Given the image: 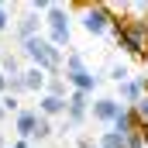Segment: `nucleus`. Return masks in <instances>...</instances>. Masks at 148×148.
<instances>
[{
    "mask_svg": "<svg viewBox=\"0 0 148 148\" xmlns=\"http://www.w3.org/2000/svg\"><path fill=\"white\" fill-rule=\"evenodd\" d=\"M24 86H28V93L41 97V93H45V86H48V73H45V69H38V66H28V69H24Z\"/></svg>",
    "mask_w": 148,
    "mask_h": 148,
    "instance_id": "obj_12",
    "label": "nucleus"
},
{
    "mask_svg": "<svg viewBox=\"0 0 148 148\" xmlns=\"http://www.w3.org/2000/svg\"><path fill=\"white\" fill-rule=\"evenodd\" d=\"M3 31H10V7L0 0V35H3Z\"/></svg>",
    "mask_w": 148,
    "mask_h": 148,
    "instance_id": "obj_22",
    "label": "nucleus"
},
{
    "mask_svg": "<svg viewBox=\"0 0 148 148\" xmlns=\"http://www.w3.org/2000/svg\"><path fill=\"white\" fill-rule=\"evenodd\" d=\"M145 141H148V127H145Z\"/></svg>",
    "mask_w": 148,
    "mask_h": 148,
    "instance_id": "obj_28",
    "label": "nucleus"
},
{
    "mask_svg": "<svg viewBox=\"0 0 148 148\" xmlns=\"http://www.w3.org/2000/svg\"><path fill=\"white\" fill-rule=\"evenodd\" d=\"M45 93L48 97H62V100H69V83H66V76H48V86H45Z\"/></svg>",
    "mask_w": 148,
    "mask_h": 148,
    "instance_id": "obj_14",
    "label": "nucleus"
},
{
    "mask_svg": "<svg viewBox=\"0 0 148 148\" xmlns=\"http://www.w3.org/2000/svg\"><path fill=\"white\" fill-rule=\"evenodd\" d=\"M66 110H69V100H62V97H48V93L38 97V114H41V117L55 121V117H66Z\"/></svg>",
    "mask_w": 148,
    "mask_h": 148,
    "instance_id": "obj_10",
    "label": "nucleus"
},
{
    "mask_svg": "<svg viewBox=\"0 0 148 148\" xmlns=\"http://www.w3.org/2000/svg\"><path fill=\"white\" fill-rule=\"evenodd\" d=\"M110 79L121 86V83H127V79H131V69H127L124 62H110Z\"/></svg>",
    "mask_w": 148,
    "mask_h": 148,
    "instance_id": "obj_17",
    "label": "nucleus"
},
{
    "mask_svg": "<svg viewBox=\"0 0 148 148\" xmlns=\"http://www.w3.org/2000/svg\"><path fill=\"white\" fill-rule=\"evenodd\" d=\"M90 107H93V103H90V93H83V90H73V93H69V110H66V124H69V127H83V124H86V117H90Z\"/></svg>",
    "mask_w": 148,
    "mask_h": 148,
    "instance_id": "obj_4",
    "label": "nucleus"
},
{
    "mask_svg": "<svg viewBox=\"0 0 148 148\" xmlns=\"http://www.w3.org/2000/svg\"><path fill=\"white\" fill-rule=\"evenodd\" d=\"M79 24H83V31L86 35H110L114 28V17L103 10V3H83L79 7Z\"/></svg>",
    "mask_w": 148,
    "mask_h": 148,
    "instance_id": "obj_3",
    "label": "nucleus"
},
{
    "mask_svg": "<svg viewBox=\"0 0 148 148\" xmlns=\"http://www.w3.org/2000/svg\"><path fill=\"white\" fill-rule=\"evenodd\" d=\"M52 134H55V124H52V121H48V117H41V121H38V131H35V138H31V145H45V141H48V138H52Z\"/></svg>",
    "mask_w": 148,
    "mask_h": 148,
    "instance_id": "obj_16",
    "label": "nucleus"
},
{
    "mask_svg": "<svg viewBox=\"0 0 148 148\" xmlns=\"http://www.w3.org/2000/svg\"><path fill=\"white\" fill-rule=\"evenodd\" d=\"M110 38H114L117 48H124L134 59L148 62V21H134V17L131 21H114Z\"/></svg>",
    "mask_w": 148,
    "mask_h": 148,
    "instance_id": "obj_2",
    "label": "nucleus"
},
{
    "mask_svg": "<svg viewBox=\"0 0 148 148\" xmlns=\"http://www.w3.org/2000/svg\"><path fill=\"white\" fill-rule=\"evenodd\" d=\"M76 148H100V145H97L90 134H76Z\"/></svg>",
    "mask_w": 148,
    "mask_h": 148,
    "instance_id": "obj_23",
    "label": "nucleus"
},
{
    "mask_svg": "<svg viewBox=\"0 0 148 148\" xmlns=\"http://www.w3.org/2000/svg\"><path fill=\"white\" fill-rule=\"evenodd\" d=\"M41 28H45V17L35 14V10H28V14H21V17L14 21V35H17V41L38 38V35H41Z\"/></svg>",
    "mask_w": 148,
    "mask_h": 148,
    "instance_id": "obj_6",
    "label": "nucleus"
},
{
    "mask_svg": "<svg viewBox=\"0 0 148 148\" xmlns=\"http://www.w3.org/2000/svg\"><path fill=\"white\" fill-rule=\"evenodd\" d=\"M7 93H10V97H24V93H28V86H24V73L10 79V86H7Z\"/></svg>",
    "mask_w": 148,
    "mask_h": 148,
    "instance_id": "obj_19",
    "label": "nucleus"
},
{
    "mask_svg": "<svg viewBox=\"0 0 148 148\" xmlns=\"http://www.w3.org/2000/svg\"><path fill=\"white\" fill-rule=\"evenodd\" d=\"M76 69H86V59L79 52H66V69L62 73H76Z\"/></svg>",
    "mask_w": 148,
    "mask_h": 148,
    "instance_id": "obj_18",
    "label": "nucleus"
},
{
    "mask_svg": "<svg viewBox=\"0 0 148 148\" xmlns=\"http://www.w3.org/2000/svg\"><path fill=\"white\" fill-rule=\"evenodd\" d=\"M121 110H124V103L117 97H97L93 107H90V117L100 121V124H107V127H114V121L121 117Z\"/></svg>",
    "mask_w": 148,
    "mask_h": 148,
    "instance_id": "obj_5",
    "label": "nucleus"
},
{
    "mask_svg": "<svg viewBox=\"0 0 148 148\" xmlns=\"http://www.w3.org/2000/svg\"><path fill=\"white\" fill-rule=\"evenodd\" d=\"M0 100H3V107H7V114H14V117H17V114L24 110V107H21V97H10V93H7V97H0Z\"/></svg>",
    "mask_w": 148,
    "mask_h": 148,
    "instance_id": "obj_21",
    "label": "nucleus"
},
{
    "mask_svg": "<svg viewBox=\"0 0 148 148\" xmlns=\"http://www.w3.org/2000/svg\"><path fill=\"white\" fill-rule=\"evenodd\" d=\"M97 145H100V148H124V145H127V138L107 127V131H100V138H97Z\"/></svg>",
    "mask_w": 148,
    "mask_h": 148,
    "instance_id": "obj_15",
    "label": "nucleus"
},
{
    "mask_svg": "<svg viewBox=\"0 0 148 148\" xmlns=\"http://www.w3.org/2000/svg\"><path fill=\"white\" fill-rule=\"evenodd\" d=\"M38 121H41V114H38V107H24V110L14 117V131H17V138L21 141H31L38 131Z\"/></svg>",
    "mask_w": 148,
    "mask_h": 148,
    "instance_id": "obj_7",
    "label": "nucleus"
},
{
    "mask_svg": "<svg viewBox=\"0 0 148 148\" xmlns=\"http://www.w3.org/2000/svg\"><path fill=\"white\" fill-rule=\"evenodd\" d=\"M10 148H35V145H31V141H21V138H17V141H14Z\"/></svg>",
    "mask_w": 148,
    "mask_h": 148,
    "instance_id": "obj_25",
    "label": "nucleus"
},
{
    "mask_svg": "<svg viewBox=\"0 0 148 148\" xmlns=\"http://www.w3.org/2000/svg\"><path fill=\"white\" fill-rule=\"evenodd\" d=\"M110 131H117V134H124V138H131V134H138L141 131V121H138V114H134V107H124L121 110V117L114 121Z\"/></svg>",
    "mask_w": 148,
    "mask_h": 148,
    "instance_id": "obj_11",
    "label": "nucleus"
},
{
    "mask_svg": "<svg viewBox=\"0 0 148 148\" xmlns=\"http://www.w3.org/2000/svg\"><path fill=\"white\" fill-rule=\"evenodd\" d=\"M0 148H10L7 145V131H0Z\"/></svg>",
    "mask_w": 148,
    "mask_h": 148,
    "instance_id": "obj_27",
    "label": "nucleus"
},
{
    "mask_svg": "<svg viewBox=\"0 0 148 148\" xmlns=\"http://www.w3.org/2000/svg\"><path fill=\"white\" fill-rule=\"evenodd\" d=\"M134 114H138V121H141V127H148V93L134 103Z\"/></svg>",
    "mask_w": 148,
    "mask_h": 148,
    "instance_id": "obj_20",
    "label": "nucleus"
},
{
    "mask_svg": "<svg viewBox=\"0 0 148 148\" xmlns=\"http://www.w3.org/2000/svg\"><path fill=\"white\" fill-rule=\"evenodd\" d=\"M0 69L7 73V79H14V76H21V52H3L0 55Z\"/></svg>",
    "mask_w": 148,
    "mask_h": 148,
    "instance_id": "obj_13",
    "label": "nucleus"
},
{
    "mask_svg": "<svg viewBox=\"0 0 148 148\" xmlns=\"http://www.w3.org/2000/svg\"><path fill=\"white\" fill-rule=\"evenodd\" d=\"M145 21H148V17H145Z\"/></svg>",
    "mask_w": 148,
    "mask_h": 148,
    "instance_id": "obj_29",
    "label": "nucleus"
},
{
    "mask_svg": "<svg viewBox=\"0 0 148 148\" xmlns=\"http://www.w3.org/2000/svg\"><path fill=\"white\" fill-rule=\"evenodd\" d=\"M69 7H62V3H52V10L45 14V28H48V35H73L69 31Z\"/></svg>",
    "mask_w": 148,
    "mask_h": 148,
    "instance_id": "obj_9",
    "label": "nucleus"
},
{
    "mask_svg": "<svg viewBox=\"0 0 148 148\" xmlns=\"http://www.w3.org/2000/svg\"><path fill=\"white\" fill-rule=\"evenodd\" d=\"M62 76H66V83H69L73 90H83V93H90V97H93V90L103 83V76H97L90 66H86V69H76V73H62Z\"/></svg>",
    "mask_w": 148,
    "mask_h": 148,
    "instance_id": "obj_8",
    "label": "nucleus"
},
{
    "mask_svg": "<svg viewBox=\"0 0 148 148\" xmlns=\"http://www.w3.org/2000/svg\"><path fill=\"white\" fill-rule=\"evenodd\" d=\"M21 59H28L31 66L45 69L48 76H62V69H66V55H62V52H59L45 35L21 41Z\"/></svg>",
    "mask_w": 148,
    "mask_h": 148,
    "instance_id": "obj_1",
    "label": "nucleus"
},
{
    "mask_svg": "<svg viewBox=\"0 0 148 148\" xmlns=\"http://www.w3.org/2000/svg\"><path fill=\"white\" fill-rule=\"evenodd\" d=\"M10 114H7V107H3V100H0V121H7Z\"/></svg>",
    "mask_w": 148,
    "mask_h": 148,
    "instance_id": "obj_26",
    "label": "nucleus"
},
{
    "mask_svg": "<svg viewBox=\"0 0 148 148\" xmlns=\"http://www.w3.org/2000/svg\"><path fill=\"white\" fill-rule=\"evenodd\" d=\"M7 86H10V79H7L3 69H0V97H7Z\"/></svg>",
    "mask_w": 148,
    "mask_h": 148,
    "instance_id": "obj_24",
    "label": "nucleus"
}]
</instances>
